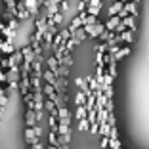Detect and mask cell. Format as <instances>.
I'll return each instance as SVG.
<instances>
[{
    "label": "cell",
    "instance_id": "obj_1",
    "mask_svg": "<svg viewBox=\"0 0 149 149\" xmlns=\"http://www.w3.org/2000/svg\"><path fill=\"white\" fill-rule=\"evenodd\" d=\"M25 138H27V141L31 145H36L38 143V136L35 134V128H29L27 126V130H25Z\"/></svg>",
    "mask_w": 149,
    "mask_h": 149
},
{
    "label": "cell",
    "instance_id": "obj_2",
    "mask_svg": "<svg viewBox=\"0 0 149 149\" xmlns=\"http://www.w3.org/2000/svg\"><path fill=\"white\" fill-rule=\"evenodd\" d=\"M123 2H120V0H117V2H113V4L109 6V10H107V13H109L111 17H113V15H118V12H120V10H123Z\"/></svg>",
    "mask_w": 149,
    "mask_h": 149
},
{
    "label": "cell",
    "instance_id": "obj_3",
    "mask_svg": "<svg viewBox=\"0 0 149 149\" xmlns=\"http://www.w3.org/2000/svg\"><path fill=\"white\" fill-rule=\"evenodd\" d=\"M120 21H123L124 25L128 27V31H132V33H136V15H128V17L120 19Z\"/></svg>",
    "mask_w": 149,
    "mask_h": 149
},
{
    "label": "cell",
    "instance_id": "obj_4",
    "mask_svg": "<svg viewBox=\"0 0 149 149\" xmlns=\"http://www.w3.org/2000/svg\"><path fill=\"white\" fill-rule=\"evenodd\" d=\"M120 23V17L118 15H113V17L109 19V21L105 23V31H111V33H115V29H117V25Z\"/></svg>",
    "mask_w": 149,
    "mask_h": 149
},
{
    "label": "cell",
    "instance_id": "obj_5",
    "mask_svg": "<svg viewBox=\"0 0 149 149\" xmlns=\"http://www.w3.org/2000/svg\"><path fill=\"white\" fill-rule=\"evenodd\" d=\"M25 120H27V126H29V128H35V124H36V113L33 109H29V111H27V115H25Z\"/></svg>",
    "mask_w": 149,
    "mask_h": 149
},
{
    "label": "cell",
    "instance_id": "obj_6",
    "mask_svg": "<svg viewBox=\"0 0 149 149\" xmlns=\"http://www.w3.org/2000/svg\"><path fill=\"white\" fill-rule=\"evenodd\" d=\"M0 54H13V44H12V40L6 38L4 42L0 44Z\"/></svg>",
    "mask_w": 149,
    "mask_h": 149
},
{
    "label": "cell",
    "instance_id": "obj_7",
    "mask_svg": "<svg viewBox=\"0 0 149 149\" xmlns=\"http://www.w3.org/2000/svg\"><path fill=\"white\" fill-rule=\"evenodd\" d=\"M126 56H130V48H128V46H126V48H123V50H118L117 54H113V61L118 63L123 57H126Z\"/></svg>",
    "mask_w": 149,
    "mask_h": 149
},
{
    "label": "cell",
    "instance_id": "obj_8",
    "mask_svg": "<svg viewBox=\"0 0 149 149\" xmlns=\"http://www.w3.org/2000/svg\"><path fill=\"white\" fill-rule=\"evenodd\" d=\"M86 94L82 92V90H79V92L74 94V103H77V105H86Z\"/></svg>",
    "mask_w": 149,
    "mask_h": 149
},
{
    "label": "cell",
    "instance_id": "obj_9",
    "mask_svg": "<svg viewBox=\"0 0 149 149\" xmlns=\"http://www.w3.org/2000/svg\"><path fill=\"white\" fill-rule=\"evenodd\" d=\"M25 8L29 10V13H36V6H38V0H23Z\"/></svg>",
    "mask_w": 149,
    "mask_h": 149
},
{
    "label": "cell",
    "instance_id": "obj_10",
    "mask_svg": "<svg viewBox=\"0 0 149 149\" xmlns=\"http://www.w3.org/2000/svg\"><path fill=\"white\" fill-rule=\"evenodd\" d=\"M109 134H111V124L107 120L100 123V136H109Z\"/></svg>",
    "mask_w": 149,
    "mask_h": 149
},
{
    "label": "cell",
    "instance_id": "obj_11",
    "mask_svg": "<svg viewBox=\"0 0 149 149\" xmlns=\"http://www.w3.org/2000/svg\"><path fill=\"white\" fill-rule=\"evenodd\" d=\"M123 8L126 10L130 15H138V4H136V2H128V4H124Z\"/></svg>",
    "mask_w": 149,
    "mask_h": 149
},
{
    "label": "cell",
    "instance_id": "obj_12",
    "mask_svg": "<svg viewBox=\"0 0 149 149\" xmlns=\"http://www.w3.org/2000/svg\"><path fill=\"white\" fill-rule=\"evenodd\" d=\"M120 42H126V44H130L132 40H134V35H132V31H124V33H120Z\"/></svg>",
    "mask_w": 149,
    "mask_h": 149
},
{
    "label": "cell",
    "instance_id": "obj_13",
    "mask_svg": "<svg viewBox=\"0 0 149 149\" xmlns=\"http://www.w3.org/2000/svg\"><path fill=\"white\" fill-rule=\"evenodd\" d=\"M86 115H88V109L84 105H79L77 107V115H74V117H77V120H80V118H86Z\"/></svg>",
    "mask_w": 149,
    "mask_h": 149
},
{
    "label": "cell",
    "instance_id": "obj_14",
    "mask_svg": "<svg viewBox=\"0 0 149 149\" xmlns=\"http://www.w3.org/2000/svg\"><path fill=\"white\" fill-rule=\"evenodd\" d=\"M79 130L80 132L90 130V123H88V118H80V120H79Z\"/></svg>",
    "mask_w": 149,
    "mask_h": 149
},
{
    "label": "cell",
    "instance_id": "obj_15",
    "mask_svg": "<svg viewBox=\"0 0 149 149\" xmlns=\"http://www.w3.org/2000/svg\"><path fill=\"white\" fill-rule=\"evenodd\" d=\"M100 10H101V8H97V6H88V8H86V13H88V15H94V17H97Z\"/></svg>",
    "mask_w": 149,
    "mask_h": 149
},
{
    "label": "cell",
    "instance_id": "obj_16",
    "mask_svg": "<svg viewBox=\"0 0 149 149\" xmlns=\"http://www.w3.org/2000/svg\"><path fill=\"white\" fill-rule=\"evenodd\" d=\"M109 143H111V138L109 136H101V147H103V149L109 147Z\"/></svg>",
    "mask_w": 149,
    "mask_h": 149
},
{
    "label": "cell",
    "instance_id": "obj_17",
    "mask_svg": "<svg viewBox=\"0 0 149 149\" xmlns=\"http://www.w3.org/2000/svg\"><path fill=\"white\" fill-rule=\"evenodd\" d=\"M109 138H111V140H117V138H118V132H117V128H115V126H111V134H109Z\"/></svg>",
    "mask_w": 149,
    "mask_h": 149
},
{
    "label": "cell",
    "instance_id": "obj_18",
    "mask_svg": "<svg viewBox=\"0 0 149 149\" xmlns=\"http://www.w3.org/2000/svg\"><path fill=\"white\" fill-rule=\"evenodd\" d=\"M88 6H97V8H101V0H88Z\"/></svg>",
    "mask_w": 149,
    "mask_h": 149
},
{
    "label": "cell",
    "instance_id": "obj_19",
    "mask_svg": "<svg viewBox=\"0 0 149 149\" xmlns=\"http://www.w3.org/2000/svg\"><path fill=\"white\" fill-rule=\"evenodd\" d=\"M4 80H6V73L2 71V67H0V82H4Z\"/></svg>",
    "mask_w": 149,
    "mask_h": 149
},
{
    "label": "cell",
    "instance_id": "obj_20",
    "mask_svg": "<svg viewBox=\"0 0 149 149\" xmlns=\"http://www.w3.org/2000/svg\"><path fill=\"white\" fill-rule=\"evenodd\" d=\"M0 96H4V90H2V86H0Z\"/></svg>",
    "mask_w": 149,
    "mask_h": 149
},
{
    "label": "cell",
    "instance_id": "obj_21",
    "mask_svg": "<svg viewBox=\"0 0 149 149\" xmlns=\"http://www.w3.org/2000/svg\"><path fill=\"white\" fill-rule=\"evenodd\" d=\"M2 59H4V57H2V54H0V65H2Z\"/></svg>",
    "mask_w": 149,
    "mask_h": 149
},
{
    "label": "cell",
    "instance_id": "obj_22",
    "mask_svg": "<svg viewBox=\"0 0 149 149\" xmlns=\"http://www.w3.org/2000/svg\"><path fill=\"white\" fill-rule=\"evenodd\" d=\"M130 2H136V4H138V2H140V0H130Z\"/></svg>",
    "mask_w": 149,
    "mask_h": 149
},
{
    "label": "cell",
    "instance_id": "obj_23",
    "mask_svg": "<svg viewBox=\"0 0 149 149\" xmlns=\"http://www.w3.org/2000/svg\"><path fill=\"white\" fill-rule=\"evenodd\" d=\"M27 149H35V147H33V145H29V147H27Z\"/></svg>",
    "mask_w": 149,
    "mask_h": 149
},
{
    "label": "cell",
    "instance_id": "obj_24",
    "mask_svg": "<svg viewBox=\"0 0 149 149\" xmlns=\"http://www.w3.org/2000/svg\"><path fill=\"white\" fill-rule=\"evenodd\" d=\"M2 42H4V40H2V36H0V44H2Z\"/></svg>",
    "mask_w": 149,
    "mask_h": 149
},
{
    "label": "cell",
    "instance_id": "obj_25",
    "mask_svg": "<svg viewBox=\"0 0 149 149\" xmlns=\"http://www.w3.org/2000/svg\"><path fill=\"white\" fill-rule=\"evenodd\" d=\"M0 124H2V115H0Z\"/></svg>",
    "mask_w": 149,
    "mask_h": 149
}]
</instances>
